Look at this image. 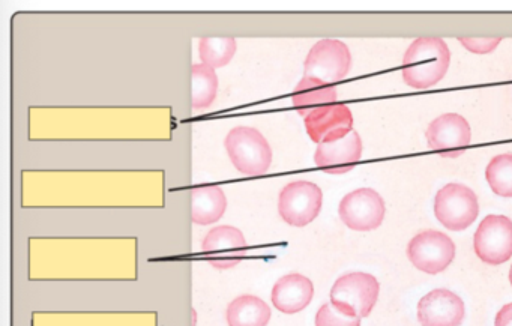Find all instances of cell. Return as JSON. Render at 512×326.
<instances>
[{
  "label": "cell",
  "mask_w": 512,
  "mask_h": 326,
  "mask_svg": "<svg viewBox=\"0 0 512 326\" xmlns=\"http://www.w3.org/2000/svg\"><path fill=\"white\" fill-rule=\"evenodd\" d=\"M292 98L296 112L302 118H307L314 110L337 103V91L334 86L326 85L320 80L304 77L293 91Z\"/></svg>",
  "instance_id": "17"
},
{
  "label": "cell",
  "mask_w": 512,
  "mask_h": 326,
  "mask_svg": "<svg viewBox=\"0 0 512 326\" xmlns=\"http://www.w3.org/2000/svg\"><path fill=\"white\" fill-rule=\"evenodd\" d=\"M271 307L259 296L241 295L227 307L229 326H268Z\"/></svg>",
  "instance_id": "18"
},
{
  "label": "cell",
  "mask_w": 512,
  "mask_h": 326,
  "mask_svg": "<svg viewBox=\"0 0 512 326\" xmlns=\"http://www.w3.org/2000/svg\"><path fill=\"white\" fill-rule=\"evenodd\" d=\"M227 209V197L218 185H202L191 191V220L200 226L217 223Z\"/></svg>",
  "instance_id": "16"
},
{
  "label": "cell",
  "mask_w": 512,
  "mask_h": 326,
  "mask_svg": "<svg viewBox=\"0 0 512 326\" xmlns=\"http://www.w3.org/2000/svg\"><path fill=\"white\" fill-rule=\"evenodd\" d=\"M341 221L356 232L377 229L385 218V202L377 191L359 188L343 197L338 206Z\"/></svg>",
  "instance_id": "9"
},
{
  "label": "cell",
  "mask_w": 512,
  "mask_h": 326,
  "mask_svg": "<svg viewBox=\"0 0 512 326\" xmlns=\"http://www.w3.org/2000/svg\"><path fill=\"white\" fill-rule=\"evenodd\" d=\"M316 326H361V317L350 316L328 302L317 311Z\"/></svg>",
  "instance_id": "22"
},
{
  "label": "cell",
  "mask_w": 512,
  "mask_h": 326,
  "mask_svg": "<svg viewBox=\"0 0 512 326\" xmlns=\"http://www.w3.org/2000/svg\"><path fill=\"white\" fill-rule=\"evenodd\" d=\"M379 281L365 272H350L335 281L331 302L350 316L367 317L379 299Z\"/></svg>",
  "instance_id": "3"
},
{
  "label": "cell",
  "mask_w": 512,
  "mask_h": 326,
  "mask_svg": "<svg viewBox=\"0 0 512 326\" xmlns=\"http://www.w3.org/2000/svg\"><path fill=\"white\" fill-rule=\"evenodd\" d=\"M407 256L419 271L431 275L439 274L454 260L455 244L445 233L425 230L409 242Z\"/></svg>",
  "instance_id": "8"
},
{
  "label": "cell",
  "mask_w": 512,
  "mask_h": 326,
  "mask_svg": "<svg viewBox=\"0 0 512 326\" xmlns=\"http://www.w3.org/2000/svg\"><path fill=\"white\" fill-rule=\"evenodd\" d=\"M494 326H512V302L500 308Z\"/></svg>",
  "instance_id": "24"
},
{
  "label": "cell",
  "mask_w": 512,
  "mask_h": 326,
  "mask_svg": "<svg viewBox=\"0 0 512 326\" xmlns=\"http://www.w3.org/2000/svg\"><path fill=\"white\" fill-rule=\"evenodd\" d=\"M434 214L446 229L466 230L479 214L478 197L463 184H448L434 200Z\"/></svg>",
  "instance_id": "6"
},
{
  "label": "cell",
  "mask_w": 512,
  "mask_h": 326,
  "mask_svg": "<svg viewBox=\"0 0 512 326\" xmlns=\"http://www.w3.org/2000/svg\"><path fill=\"white\" fill-rule=\"evenodd\" d=\"M458 41L469 52L476 53V55H487L496 50V47L502 43V38H458Z\"/></svg>",
  "instance_id": "23"
},
{
  "label": "cell",
  "mask_w": 512,
  "mask_h": 326,
  "mask_svg": "<svg viewBox=\"0 0 512 326\" xmlns=\"http://www.w3.org/2000/svg\"><path fill=\"white\" fill-rule=\"evenodd\" d=\"M218 92V76L209 65L196 64L191 68V106L194 110L209 109Z\"/></svg>",
  "instance_id": "19"
},
{
  "label": "cell",
  "mask_w": 512,
  "mask_h": 326,
  "mask_svg": "<svg viewBox=\"0 0 512 326\" xmlns=\"http://www.w3.org/2000/svg\"><path fill=\"white\" fill-rule=\"evenodd\" d=\"M238 44L232 37H205L199 43V55L202 64L221 68L230 64L235 56Z\"/></svg>",
  "instance_id": "20"
},
{
  "label": "cell",
  "mask_w": 512,
  "mask_h": 326,
  "mask_svg": "<svg viewBox=\"0 0 512 326\" xmlns=\"http://www.w3.org/2000/svg\"><path fill=\"white\" fill-rule=\"evenodd\" d=\"M314 296L313 281L305 275L292 272L284 275L272 287L274 307L284 314H296L310 305Z\"/></svg>",
  "instance_id": "15"
},
{
  "label": "cell",
  "mask_w": 512,
  "mask_h": 326,
  "mask_svg": "<svg viewBox=\"0 0 512 326\" xmlns=\"http://www.w3.org/2000/svg\"><path fill=\"white\" fill-rule=\"evenodd\" d=\"M476 256L491 266L508 262L512 256V221L505 215H487L473 236Z\"/></svg>",
  "instance_id": "7"
},
{
  "label": "cell",
  "mask_w": 512,
  "mask_h": 326,
  "mask_svg": "<svg viewBox=\"0 0 512 326\" xmlns=\"http://www.w3.org/2000/svg\"><path fill=\"white\" fill-rule=\"evenodd\" d=\"M350 65L352 55L343 41L322 40L314 44L305 59L304 77L332 86L346 79Z\"/></svg>",
  "instance_id": "5"
},
{
  "label": "cell",
  "mask_w": 512,
  "mask_h": 326,
  "mask_svg": "<svg viewBox=\"0 0 512 326\" xmlns=\"http://www.w3.org/2000/svg\"><path fill=\"white\" fill-rule=\"evenodd\" d=\"M305 119L308 136L317 145L337 142L353 131V116L343 103L320 107Z\"/></svg>",
  "instance_id": "12"
},
{
  "label": "cell",
  "mask_w": 512,
  "mask_h": 326,
  "mask_svg": "<svg viewBox=\"0 0 512 326\" xmlns=\"http://www.w3.org/2000/svg\"><path fill=\"white\" fill-rule=\"evenodd\" d=\"M509 281H511V286H512V266H511V269H509Z\"/></svg>",
  "instance_id": "25"
},
{
  "label": "cell",
  "mask_w": 512,
  "mask_h": 326,
  "mask_svg": "<svg viewBox=\"0 0 512 326\" xmlns=\"http://www.w3.org/2000/svg\"><path fill=\"white\" fill-rule=\"evenodd\" d=\"M428 145L443 158H457L466 152L472 139L469 122L457 113H446L431 122L427 134Z\"/></svg>",
  "instance_id": "11"
},
{
  "label": "cell",
  "mask_w": 512,
  "mask_h": 326,
  "mask_svg": "<svg viewBox=\"0 0 512 326\" xmlns=\"http://www.w3.org/2000/svg\"><path fill=\"white\" fill-rule=\"evenodd\" d=\"M451 52L442 38H418L403 59V80L410 88L425 91L445 77Z\"/></svg>",
  "instance_id": "1"
},
{
  "label": "cell",
  "mask_w": 512,
  "mask_h": 326,
  "mask_svg": "<svg viewBox=\"0 0 512 326\" xmlns=\"http://www.w3.org/2000/svg\"><path fill=\"white\" fill-rule=\"evenodd\" d=\"M322 205L319 185L310 181L290 182L278 197V214L289 226L305 227L319 217Z\"/></svg>",
  "instance_id": "4"
},
{
  "label": "cell",
  "mask_w": 512,
  "mask_h": 326,
  "mask_svg": "<svg viewBox=\"0 0 512 326\" xmlns=\"http://www.w3.org/2000/svg\"><path fill=\"white\" fill-rule=\"evenodd\" d=\"M247 250L244 233L233 226L214 227L209 230L202 244L203 256L220 271L239 265L247 256Z\"/></svg>",
  "instance_id": "10"
},
{
  "label": "cell",
  "mask_w": 512,
  "mask_h": 326,
  "mask_svg": "<svg viewBox=\"0 0 512 326\" xmlns=\"http://www.w3.org/2000/svg\"><path fill=\"white\" fill-rule=\"evenodd\" d=\"M418 319L422 326H460L464 320L463 299L451 290H431L419 301Z\"/></svg>",
  "instance_id": "13"
},
{
  "label": "cell",
  "mask_w": 512,
  "mask_h": 326,
  "mask_svg": "<svg viewBox=\"0 0 512 326\" xmlns=\"http://www.w3.org/2000/svg\"><path fill=\"white\" fill-rule=\"evenodd\" d=\"M362 142L356 131L347 134L344 139L317 146L314 163L329 175H343L355 169L361 161Z\"/></svg>",
  "instance_id": "14"
},
{
  "label": "cell",
  "mask_w": 512,
  "mask_h": 326,
  "mask_svg": "<svg viewBox=\"0 0 512 326\" xmlns=\"http://www.w3.org/2000/svg\"><path fill=\"white\" fill-rule=\"evenodd\" d=\"M224 148H226L233 166L242 175H265L271 167V145L256 128H233L224 140Z\"/></svg>",
  "instance_id": "2"
},
{
  "label": "cell",
  "mask_w": 512,
  "mask_h": 326,
  "mask_svg": "<svg viewBox=\"0 0 512 326\" xmlns=\"http://www.w3.org/2000/svg\"><path fill=\"white\" fill-rule=\"evenodd\" d=\"M485 178L494 194L512 197V154L494 157L485 170Z\"/></svg>",
  "instance_id": "21"
}]
</instances>
